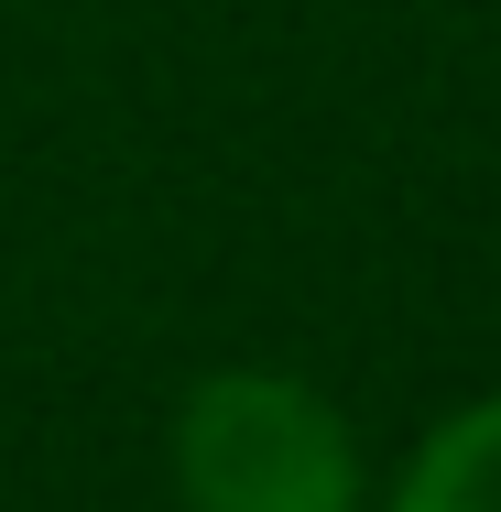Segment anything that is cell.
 I'll list each match as a JSON object with an SVG mask.
<instances>
[{"mask_svg": "<svg viewBox=\"0 0 501 512\" xmlns=\"http://www.w3.org/2000/svg\"><path fill=\"white\" fill-rule=\"evenodd\" d=\"M175 480L197 512H360L349 425L284 371H218L175 425Z\"/></svg>", "mask_w": 501, "mask_h": 512, "instance_id": "6da1fadb", "label": "cell"}, {"mask_svg": "<svg viewBox=\"0 0 501 512\" xmlns=\"http://www.w3.org/2000/svg\"><path fill=\"white\" fill-rule=\"evenodd\" d=\"M393 512H501V393L469 404L458 425H436L403 469Z\"/></svg>", "mask_w": 501, "mask_h": 512, "instance_id": "7a4b0ae2", "label": "cell"}]
</instances>
